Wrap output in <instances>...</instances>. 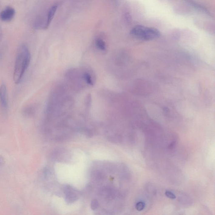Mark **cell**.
Masks as SVG:
<instances>
[{
	"label": "cell",
	"instance_id": "1",
	"mask_svg": "<svg viewBox=\"0 0 215 215\" xmlns=\"http://www.w3.org/2000/svg\"><path fill=\"white\" fill-rule=\"evenodd\" d=\"M31 59L30 52L25 45L22 44L18 48L15 68L13 79L15 83H20L29 66Z\"/></svg>",
	"mask_w": 215,
	"mask_h": 215
},
{
	"label": "cell",
	"instance_id": "2",
	"mask_svg": "<svg viewBox=\"0 0 215 215\" xmlns=\"http://www.w3.org/2000/svg\"><path fill=\"white\" fill-rule=\"evenodd\" d=\"M130 34L137 39L144 40H152L158 39L160 35L159 30L156 28L137 25L131 31Z\"/></svg>",
	"mask_w": 215,
	"mask_h": 215
},
{
	"label": "cell",
	"instance_id": "3",
	"mask_svg": "<svg viewBox=\"0 0 215 215\" xmlns=\"http://www.w3.org/2000/svg\"><path fill=\"white\" fill-rule=\"evenodd\" d=\"M15 14V10L14 8L7 7L0 13V18L2 21L8 22L13 19Z\"/></svg>",
	"mask_w": 215,
	"mask_h": 215
},
{
	"label": "cell",
	"instance_id": "4",
	"mask_svg": "<svg viewBox=\"0 0 215 215\" xmlns=\"http://www.w3.org/2000/svg\"><path fill=\"white\" fill-rule=\"evenodd\" d=\"M0 102L3 108L6 109L8 106L7 89L4 84H2L0 86Z\"/></svg>",
	"mask_w": 215,
	"mask_h": 215
},
{
	"label": "cell",
	"instance_id": "5",
	"mask_svg": "<svg viewBox=\"0 0 215 215\" xmlns=\"http://www.w3.org/2000/svg\"><path fill=\"white\" fill-rule=\"evenodd\" d=\"M57 5H54V6H52L51 9L49 11L48 15L47 21L46 25V28H47L49 27V25L51 23V21L53 19L54 15H55V12L56 11L57 9Z\"/></svg>",
	"mask_w": 215,
	"mask_h": 215
},
{
	"label": "cell",
	"instance_id": "6",
	"mask_svg": "<svg viewBox=\"0 0 215 215\" xmlns=\"http://www.w3.org/2000/svg\"><path fill=\"white\" fill-rule=\"evenodd\" d=\"M66 198L68 200V201L73 202L75 201L77 197L76 194H75V193H74L75 191L70 188H66Z\"/></svg>",
	"mask_w": 215,
	"mask_h": 215
},
{
	"label": "cell",
	"instance_id": "7",
	"mask_svg": "<svg viewBox=\"0 0 215 215\" xmlns=\"http://www.w3.org/2000/svg\"><path fill=\"white\" fill-rule=\"evenodd\" d=\"M96 43L97 47L99 48V49L102 51H105L106 49L105 42L103 41V40L100 39H97L96 40Z\"/></svg>",
	"mask_w": 215,
	"mask_h": 215
},
{
	"label": "cell",
	"instance_id": "8",
	"mask_svg": "<svg viewBox=\"0 0 215 215\" xmlns=\"http://www.w3.org/2000/svg\"><path fill=\"white\" fill-rule=\"evenodd\" d=\"M84 79L86 80V82L90 85H93V82L92 81L91 76L88 73H85L84 75Z\"/></svg>",
	"mask_w": 215,
	"mask_h": 215
},
{
	"label": "cell",
	"instance_id": "9",
	"mask_svg": "<svg viewBox=\"0 0 215 215\" xmlns=\"http://www.w3.org/2000/svg\"><path fill=\"white\" fill-rule=\"evenodd\" d=\"M135 207L138 211H141L145 208V203L143 202H139L136 204Z\"/></svg>",
	"mask_w": 215,
	"mask_h": 215
},
{
	"label": "cell",
	"instance_id": "10",
	"mask_svg": "<svg viewBox=\"0 0 215 215\" xmlns=\"http://www.w3.org/2000/svg\"><path fill=\"white\" fill-rule=\"evenodd\" d=\"M90 206H91L92 209L95 210L96 209L99 207V203L98 202V201L96 200H94L91 202Z\"/></svg>",
	"mask_w": 215,
	"mask_h": 215
},
{
	"label": "cell",
	"instance_id": "11",
	"mask_svg": "<svg viewBox=\"0 0 215 215\" xmlns=\"http://www.w3.org/2000/svg\"><path fill=\"white\" fill-rule=\"evenodd\" d=\"M165 195L167 197H169V198L171 199H175L176 198V195L170 191H166Z\"/></svg>",
	"mask_w": 215,
	"mask_h": 215
},
{
	"label": "cell",
	"instance_id": "12",
	"mask_svg": "<svg viewBox=\"0 0 215 215\" xmlns=\"http://www.w3.org/2000/svg\"><path fill=\"white\" fill-rule=\"evenodd\" d=\"M4 163H5V160H4V158L0 155V166L4 164Z\"/></svg>",
	"mask_w": 215,
	"mask_h": 215
}]
</instances>
